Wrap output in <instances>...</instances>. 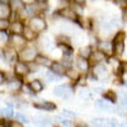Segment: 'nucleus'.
<instances>
[{
	"label": "nucleus",
	"instance_id": "obj_17",
	"mask_svg": "<svg viewBox=\"0 0 127 127\" xmlns=\"http://www.w3.org/2000/svg\"><path fill=\"white\" fill-rule=\"evenodd\" d=\"M12 42H13V45L14 46H19V47H22V46H24V43H26V38L23 37V36H20V34H13L12 36Z\"/></svg>",
	"mask_w": 127,
	"mask_h": 127
},
{
	"label": "nucleus",
	"instance_id": "obj_43",
	"mask_svg": "<svg viewBox=\"0 0 127 127\" xmlns=\"http://www.w3.org/2000/svg\"><path fill=\"white\" fill-rule=\"evenodd\" d=\"M59 41H61L60 43H69V38L66 36H60L59 37Z\"/></svg>",
	"mask_w": 127,
	"mask_h": 127
},
{
	"label": "nucleus",
	"instance_id": "obj_35",
	"mask_svg": "<svg viewBox=\"0 0 127 127\" xmlns=\"http://www.w3.org/2000/svg\"><path fill=\"white\" fill-rule=\"evenodd\" d=\"M3 114L5 116V117H12V116L14 114V113H13V107H12V105H8V108L4 109Z\"/></svg>",
	"mask_w": 127,
	"mask_h": 127
},
{
	"label": "nucleus",
	"instance_id": "obj_33",
	"mask_svg": "<svg viewBox=\"0 0 127 127\" xmlns=\"http://www.w3.org/2000/svg\"><path fill=\"white\" fill-rule=\"evenodd\" d=\"M10 27V23L8 19H0V31H5Z\"/></svg>",
	"mask_w": 127,
	"mask_h": 127
},
{
	"label": "nucleus",
	"instance_id": "obj_32",
	"mask_svg": "<svg viewBox=\"0 0 127 127\" xmlns=\"http://www.w3.org/2000/svg\"><path fill=\"white\" fill-rule=\"evenodd\" d=\"M66 75H67L70 79H72V80H76V79H78V72H76L75 70H72V69L66 70Z\"/></svg>",
	"mask_w": 127,
	"mask_h": 127
},
{
	"label": "nucleus",
	"instance_id": "obj_52",
	"mask_svg": "<svg viewBox=\"0 0 127 127\" xmlns=\"http://www.w3.org/2000/svg\"><path fill=\"white\" fill-rule=\"evenodd\" d=\"M120 127H127V125H121Z\"/></svg>",
	"mask_w": 127,
	"mask_h": 127
},
{
	"label": "nucleus",
	"instance_id": "obj_34",
	"mask_svg": "<svg viewBox=\"0 0 127 127\" xmlns=\"http://www.w3.org/2000/svg\"><path fill=\"white\" fill-rule=\"evenodd\" d=\"M46 78H47L50 81H56V80H59V75L54 74L52 71H48V72L46 74Z\"/></svg>",
	"mask_w": 127,
	"mask_h": 127
},
{
	"label": "nucleus",
	"instance_id": "obj_5",
	"mask_svg": "<svg viewBox=\"0 0 127 127\" xmlns=\"http://www.w3.org/2000/svg\"><path fill=\"white\" fill-rule=\"evenodd\" d=\"M93 72H94V75L97 76V79H105L108 76V70L104 65H102V64L95 65L94 69H93Z\"/></svg>",
	"mask_w": 127,
	"mask_h": 127
},
{
	"label": "nucleus",
	"instance_id": "obj_23",
	"mask_svg": "<svg viewBox=\"0 0 127 127\" xmlns=\"http://www.w3.org/2000/svg\"><path fill=\"white\" fill-rule=\"evenodd\" d=\"M92 48L89 47V46H84V47H81L80 48V51H79V55H80V57H83V59H88L89 56H92Z\"/></svg>",
	"mask_w": 127,
	"mask_h": 127
},
{
	"label": "nucleus",
	"instance_id": "obj_36",
	"mask_svg": "<svg viewBox=\"0 0 127 127\" xmlns=\"http://www.w3.org/2000/svg\"><path fill=\"white\" fill-rule=\"evenodd\" d=\"M61 114L64 116V117H67V118H74L75 117V113H72L71 111H66V109H64Z\"/></svg>",
	"mask_w": 127,
	"mask_h": 127
},
{
	"label": "nucleus",
	"instance_id": "obj_6",
	"mask_svg": "<svg viewBox=\"0 0 127 127\" xmlns=\"http://www.w3.org/2000/svg\"><path fill=\"white\" fill-rule=\"evenodd\" d=\"M3 57H4V60H6L8 62H15V61H17V57H18V54H17L15 48L8 47V48H5L4 52H3Z\"/></svg>",
	"mask_w": 127,
	"mask_h": 127
},
{
	"label": "nucleus",
	"instance_id": "obj_44",
	"mask_svg": "<svg viewBox=\"0 0 127 127\" xmlns=\"http://www.w3.org/2000/svg\"><path fill=\"white\" fill-rule=\"evenodd\" d=\"M109 121H111V127H120V125H118V122H117L116 118H112Z\"/></svg>",
	"mask_w": 127,
	"mask_h": 127
},
{
	"label": "nucleus",
	"instance_id": "obj_46",
	"mask_svg": "<svg viewBox=\"0 0 127 127\" xmlns=\"http://www.w3.org/2000/svg\"><path fill=\"white\" fill-rule=\"evenodd\" d=\"M4 79H5V76H4V74H3L1 71H0V84H3Z\"/></svg>",
	"mask_w": 127,
	"mask_h": 127
},
{
	"label": "nucleus",
	"instance_id": "obj_3",
	"mask_svg": "<svg viewBox=\"0 0 127 127\" xmlns=\"http://www.w3.org/2000/svg\"><path fill=\"white\" fill-rule=\"evenodd\" d=\"M54 94L56 97H62V98H69L70 95L72 94V90L66 87V85H59L54 89Z\"/></svg>",
	"mask_w": 127,
	"mask_h": 127
},
{
	"label": "nucleus",
	"instance_id": "obj_24",
	"mask_svg": "<svg viewBox=\"0 0 127 127\" xmlns=\"http://www.w3.org/2000/svg\"><path fill=\"white\" fill-rule=\"evenodd\" d=\"M104 98L107 99V102L116 103V100H117V94H116L113 90H107L104 93Z\"/></svg>",
	"mask_w": 127,
	"mask_h": 127
},
{
	"label": "nucleus",
	"instance_id": "obj_29",
	"mask_svg": "<svg viewBox=\"0 0 127 127\" xmlns=\"http://www.w3.org/2000/svg\"><path fill=\"white\" fill-rule=\"evenodd\" d=\"M60 31H62V32H67V33H70V32H72L74 31V27L71 26V24H69V23H62V24H60Z\"/></svg>",
	"mask_w": 127,
	"mask_h": 127
},
{
	"label": "nucleus",
	"instance_id": "obj_37",
	"mask_svg": "<svg viewBox=\"0 0 127 127\" xmlns=\"http://www.w3.org/2000/svg\"><path fill=\"white\" fill-rule=\"evenodd\" d=\"M15 117L18 118V121H19L20 123H23V122H28L27 117H26V116H23L22 113H17V114H15Z\"/></svg>",
	"mask_w": 127,
	"mask_h": 127
},
{
	"label": "nucleus",
	"instance_id": "obj_27",
	"mask_svg": "<svg viewBox=\"0 0 127 127\" xmlns=\"http://www.w3.org/2000/svg\"><path fill=\"white\" fill-rule=\"evenodd\" d=\"M99 47H100V51H103L105 54V51H113V45L112 43H108V42H100L99 43Z\"/></svg>",
	"mask_w": 127,
	"mask_h": 127
},
{
	"label": "nucleus",
	"instance_id": "obj_31",
	"mask_svg": "<svg viewBox=\"0 0 127 127\" xmlns=\"http://www.w3.org/2000/svg\"><path fill=\"white\" fill-rule=\"evenodd\" d=\"M60 125H62L64 127H71V122L69 121V120H65V118H62V117H56L55 118Z\"/></svg>",
	"mask_w": 127,
	"mask_h": 127
},
{
	"label": "nucleus",
	"instance_id": "obj_49",
	"mask_svg": "<svg viewBox=\"0 0 127 127\" xmlns=\"http://www.w3.org/2000/svg\"><path fill=\"white\" fill-rule=\"evenodd\" d=\"M75 127H88L87 125H84V123H79V125H76Z\"/></svg>",
	"mask_w": 127,
	"mask_h": 127
},
{
	"label": "nucleus",
	"instance_id": "obj_38",
	"mask_svg": "<svg viewBox=\"0 0 127 127\" xmlns=\"http://www.w3.org/2000/svg\"><path fill=\"white\" fill-rule=\"evenodd\" d=\"M8 39H9V37H8V34H6V32L0 31V42H6Z\"/></svg>",
	"mask_w": 127,
	"mask_h": 127
},
{
	"label": "nucleus",
	"instance_id": "obj_53",
	"mask_svg": "<svg viewBox=\"0 0 127 127\" xmlns=\"http://www.w3.org/2000/svg\"><path fill=\"white\" fill-rule=\"evenodd\" d=\"M3 112H4L3 109H0V116H1V114H3Z\"/></svg>",
	"mask_w": 127,
	"mask_h": 127
},
{
	"label": "nucleus",
	"instance_id": "obj_21",
	"mask_svg": "<svg viewBox=\"0 0 127 127\" xmlns=\"http://www.w3.org/2000/svg\"><path fill=\"white\" fill-rule=\"evenodd\" d=\"M41 45H42V47H43L45 50H47V51H51L52 48H54V46H55V43L48 37H43V38H42Z\"/></svg>",
	"mask_w": 127,
	"mask_h": 127
},
{
	"label": "nucleus",
	"instance_id": "obj_15",
	"mask_svg": "<svg viewBox=\"0 0 127 127\" xmlns=\"http://www.w3.org/2000/svg\"><path fill=\"white\" fill-rule=\"evenodd\" d=\"M29 88L32 92H34V93H39L43 90V84H42L41 80H32L29 83Z\"/></svg>",
	"mask_w": 127,
	"mask_h": 127
},
{
	"label": "nucleus",
	"instance_id": "obj_10",
	"mask_svg": "<svg viewBox=\"0 0 127 127\" xmlns=\"http://www.w3.org/2000/svg\"><path fill=\"white\" fill-rule=\"evenodd\" d=\"M75 62H76V67H78L79 71H83V72H87V71H88V69H89V62H88L87 59L78 57V59L75 60Z\"/></svg>",
	"mask_w": 127,
	"mask_h": 127
},
{
	"label": "nucleus",
	"instance_id": "obj_47",
	"mask_svg": "<svg viewBox=\"0 0 127 127\" xmlns=\"http://www.w3.org/2000/svg\"><path fill=\"white\" fill-rule=\"evenodd\" d=\"M123 19L127 22V9H125V12H123Z\"/></svg>",
	"mask_w": 127,
	"mask_h": 127
},
{
	"label": "nucleus",
	"instance_id": "obj_28",
	"mask_svg": "<svg viewBox=\"0 0 127 127\" xmlns=\"http://www.w3.org/2000/svg\"><path fill=\"white\" fill-rule=\"evenodd\" d=\"M34 125L37 127H46V126L50 125V120H47V118H37V120H34Z\"/></svg>",
	"mask_w": 127,
	"mask_h": 127
},
{
	"label": "nucleus",
	"instance_id": "obj_54",
	"mask_svg": "<svg viewBox=\"0 0 127 127\" xmlns=\"http://www.w3.org/2000/svg\"><path fill=\"white\" fill-rule=\"evenodd\" d=\"M125 85H126V87H127V80H126V81H125Z\"/></svg>",
	"mask_w": 127,
	"mask_h": 127
},
{
	"label": "nucleus",
	"instance_id": "obj_18",
	"mask_svg": "<svg viewBox=\"0 0 127 127\" xmlns=\"http://www.w3.org/2000/svg\"><path fill=\"white\" fill-rule=\"evenodd\" d=\"M92 56H93V59H94L95 62H102V61L107 60V55H105L103 51H100V50L94 51V54H92Z\"/></svg>",
	"mask_w": 127,
	"mask_h": 127
},
{
	"label": "nucleus",
	"instance_id": "obj_41",
	"mask_svg": "<svg viewBox=\"0 0 127 127\" xmlns=\"http://www.w3.org/2000/svg\"><path fill=\"white\" fill-rule=\"evenodd\" d=\"M10 127H24V126L19 121H13V122H10Z\"/></svg>",
	"mask_w": 127,
	"mask_h": 127
},
{
	"label": "nucleus",
	"instance_id": "obj_39",
	"mask_svg": "<svg viewBox=\"0 0 127 127\" xmlns=\"http://www.w3.org/2000/svg\"><path fill=\"white\" fill-rule=\"evenodd\" d=\"M113 1L117 5H120L121 8H126L127 6V0H113Z\"/></svg>",
	"mask_w": 127,
	"mask_h": 127
},
{
	"label": "nucleus",
	"instance_id": "obj_14",
	"mask_svg": "<svg viewBox=\"0 0 127 127\" xmlns=\"http://www.w3.org/2000/svg\"><path fill=\"white\" fill-rule=\"evenodd\" d=\"M10 31L13 32V34H20V33H23V31H24V26L23 23H20V22H14L10 24Z\"/></svg>",
	"mask_w": 127,
	"mask_h": 127
},
{
	"label": "nucleus",
	"instance_id": "obj_8",
	"mask_svg": "<svg viewBox=\"0 0 127 127\" xmlns=\"http://www.w3.org/2000/svg\"><path fill=\"white\" fill-rule=\"evenodd\" d=\"M36 48L33 47H26L22 51V59L26 61H33L36 59Z\"/></svg>",
	"mask_w": 127,
	"mask_h": 127
},
{
	"label": "nucleus",
	"instance_id": "obj_30",
	"mask_svg": "<svg viewBox=\"0 0 127 127\" xmlns=\"http://www.w3.org/2000/svg\"><path fill=\"white\" fill-rule=\"evenodd\" d=\"M79 97L83 99H90L92 98V93L89 89H83L81 92H79Z\"/></svg>",
	"mask_w": 127,
	"mask_h": 127
},
{
	"label": "nucleus",
	"instance_id": "obj_48",
	"mask_svg": "<svg viewBox=\"0 0 127 127\" xmlns=\"http://www.w3.org/2000/svg\"><path fill=\"white\" fill-rule=\"evenodd\" d=\"M23 3H26V5L27 4H32V1H33V0H22Z\"/></svg>",
	"mask_w": 127,
	"mask_h": 127
},
{
	"label": "nucleus",
	"instance_id": "obj_25",
	"mask_svg": "<svg viewBox=\"0 0 127 127\" xmlns=\"http://www.w3.org/2000/svg\"><path fill=\"white\" fill-rule=\"evenodd\" d=\"M59 47L62 50V54H64V56H70L71 54H72V48L69 46V45H66V43H59Z\"/></svg>",
	"mask_w": 127,
	"mask_h": 127
},
{
	"label": "nucleus",
	"instance_id": "obj_50",
	"mask_svg": "<svg viewBox=\"0 0 127 127\" xmlns=\"http://www.w3.org/2000/svg\"><path fill=\"white\" fill-rule=\"evenodd\" d=\"M34 1H37V3H43V1H46V0H34Z\"/></svg>",
	"mask_w": 127,
	"mask_h": 127
},
{
	"label": "nucleus",
	"instance_id": "obj_7",
	"mask_svg": "<svg viewBox=\"0 0 127 127\" xmlns=\"http://www.w3.org/2000/svg\"><path fill=\"white\" fill-rule=\"evenodd\" d=\"M60 15L62 18H66L69 20H72V22H76V20H78V15L75 13V10L70 9V8H62L60 10Z\"/></svg>",
	"mask_w": 127,
	"mask_h": 127
},
{
	"label": "nucleus",
	"instance_id": "obj_40",
	"mask_svg": "<svg viewBox=\"0 0 127 127\" xmlns=\"http://www.w3.org/2000/svg\"><path fill=\"white\" fill-rule=\"evenodd\" d=\"M109 62L112 64V65L114 66V69L116 67H120L121 65H120V62H118V60H116V59H109Z\"/></svg>",
	"mask_w": 127,
	"mask_h": 127
},
{
	"label": "nucleus",
	"instance_id": "obj_2",
	"mask_svg": "<svg viewBox=\"0 0 127 127\" xmlns=\"http://www.w3.org/2000/svg\"><path fill=\"white\" fill-rule=\"evenodd\" d=\"M14 71L17 75L19 76H26L31 72V69H29V65H27L26 62H22V61H18L15 62V66H14Z\"/></svg>",
	"mask_w": 127,
	"mask_h": 127
},
{
	"label": "nucleus",
	"instance_id": "obj_19",
	"mask_svg": "<svg viewBox=\"0 0 127 127\" xmlns=\"http://www.w3.org/2000/svg\"><path fill=\"white\" fill-rule=\"evenodd\" d=\"M24 3L22 0H10V8L17 10V12H20V10L24 9Z\"/></svg>",
	"mask_w": 127,
	"mask_h": 127
},
{
	"label": "nucleus",
	"instance_id": "obj_16",
	"mask_svg": "<svg viewBox=\"0 0 127 127\" xmlns=\"http://www.w3.org/2000/svg\"><path fill=\"white\" fill-rule=\"evenodd\" d=\"M23 34H24V38L26 41H34L36 37H37V33L29 27H24V31H23Z\"/></svg>",
	"mask_w": 127,
	"mask_h": 127
},
{
	"label": "nucleus",
	"instance_id": "obj_11",
	"mask_svg": "<svg viewBox=\"0 0 127 127\" xmlns=\"http://www.w3.org/2000/svg\"><path fill=\"white\" fill-rule=\"evenodd\" d=\"M51 71L56 74V75H62V74H66V69L65 66L60 62H54L51 64Z\"/></svg>",
	"mask_w": 127,
	"mask_h": 127
},
{
	"label": "nucleus",
	"instance_id": "obj_42",
	"mask_svg": "<svg viewBox=\"0 0 127 127\" xmlns=\"http://www.w3.org/2000/svg\"><path fill=\"white\" fill-rule=\"evenodd\" d=\"M121 103H122L123 105H126V107H127V94H126V93L121 95Z\"/></svg>",
	"mask_w": 127,
	"mask_h": 127
},
{
	"label": "nucleus",
	"instance_id": "obj_51",
	"mask_svg": "<svg viewBox=\"0 0 127 127\" xmlns=\"http://www.w3.org/2000/svg\"><path fill=\"white\" fill-rule=\"evenodd\" d=\"M0 59H3V54H1V51H0Z\"/></svg>",
	"mask_w": 127,
	"mask_h": 127
},
{
	"label": "nucleus",
	"instance_id": "obj_13",
	"mask_svg": "<svg viewBox=\"0 0 127 127\" xmlns=\"http://www.w3.org/2000/svg\"><path fill=\"white\" fill-rule=\"evenodd\" d=\"M92 125L93 127H111V121L105 118H94Z\"/></svg>",
	"mask_w": 127,
	"mask_h": 127
},
{
	"label": "nucleus",
	"instance_id": "obj_1",
	"mask_svg": "<svg viewBox=\"0 0 127 127\" xmlns=\"http://www.w3.org/2000/svg\"><path fill=\"white\" fill-rule=\"evenodd\" d=\"M29 28H32L36 33L37 32H43L47 28L46 20L43 18H41V17H33L29 22Z\"/></svg>",
	"mask_w": 127,
	"mask_h": 127
},
{
	"label": "nucleus",
	"instance_id": "obj_12",
	"mask_svg": "<svg viewBox=\"0 0 127 127\" xmlns=\"http://www.w3.org/2000/svg\"><path fill=\"white\" fill-rule=\"evenodd\" d=\"M113 52L117 56H121L125 51V42L123 41H113Z\"/></svg>",
	"mask_w": 127,
	"mask_h": 127
},
{
	"label": "nucleus",
	"instance_id": "obj_26",
	"mask_svg": "<svg viewBox=\"0 0 127 127\" xmlns=\"http://www.w3.org/2000/svg\"><path fill=\"white\" fill-rule=\"evenodd\" d=\"M20 87H22V84H20L19 80H12V81H9V84H8V89L12 90V92L19 90Z\"/></svg>",
	"mask_w": 127,
	"mask_h": 127
},
{
	"label": "nucleus",
	"instance_id": "obj_45",
	"mask_svg": "<svg viewBox=\"0 0 127 127\" xmlns=\"http://www.w3.org/2000/svg\"><path fill=\"white\" fill-rule=\"evenodd\" d=\"M121 69H122V71H123V72H127V62L122 64V65H121Z\"/></svg>",
	"mask_w": 127,
	"mask_h": 127
},
{
	"label": "nucleus",
	"instance_id": "obj_22",
	"mask_svg": "<svg viewBox=\"0 0 127 127\" xmlns=\"http://www.w3.org/2000/svg\"><path fill=\"white\" fill-rule=\"evenodd\" d=\"M95 107H98L99 109H103V111H112V105L108 104L103 99H99V100L95 102Z\"/></svg>",
	"mask_w": 127,
	"mask_h": 127
},
{
	"label": "nucleus",
	"instance_id": "obj_4",
	"mask_svg": "<svg viewBox=\"0 0 127 127\" xmlns=\"http://www.w3.org/2000/svg\"><path fill=\"white\" fill-rule=\"evenodd\" d=\"M33 107L37 108V109H42V111H55L56 109V104H54L52 102L41 100V102L33 103Z\"/></svg>",
	"mask_w": 127,
	"mask_h": 127
},
{
	"label": "nucleus",
	"instance_id": "obj_20",
	"mask_svg": "<svg viewBox=\"0 0 127 127\" xmlns=\"http://www.w3.org/2000/svg\"><path fill=\"white\" fill-rule=\"evenodd\" d=\"M34 61H36L37 65H43V66H48V65H51L50 59L46 57V56H43V55H37L36 59H34Z\"/></svg>",
	"mask_w": 127,
	"mask_h": 127
},
{
	"label": "nucleus",
	"instance_id": "obj_9",
	"mask_svg": "<svg viewBox=\"0 0 127 127\" xmlns=\"http://www.w3.org/2000/svg\"><path fill=\"white\" fill-rule=\"evenodd\" d=\"M12 14V8L6 3H0V19H8Z\"/></svg>",
	"mask_w": 127,
	"mask_h": 127
}]
</instances>
